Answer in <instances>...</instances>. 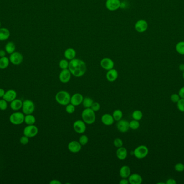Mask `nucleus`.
Instances as JSON below:
<instances>
[{
  "label": "nucleus",
  "mask_w": 184,
  "mask_h": 184,
  "mask_svg": "<svg viewBox=\"0 0 184 184\" xmlns=\"http://www.w3.org/2000/svg\"><path fill=\"white\" fill-rule=\"evenodd\" d=\"M69 69L75 77H82L86 72V64L83 60L74 58L69 62Z\"/></svg>",
  "instance_id": "nucleus-1"
},
{
  "label": "nucleus",
  "mask_w": 184,
  "mask_h": 184,
  "mask_svg": "<svg viewBox=\"0 0 184 184\" xmlns=\"http://www.w3.org/2000/svg\"><path fill=\"white\" fill-rule=\"evenodd\" d=\"M81 118L86 124L91 125L95 122L96 116L95 112L91 108H85L81 113Z\"/></svg>",
  "instance_id": "nucleus-2"
},
{
  "label": "nucleus",
  "mask_w": 184,
  "mask_h": 184,
  "mask_svg": "<svg viewBox=\"0 0 184 184\" xmlns=\"http://www.w3.org/2000/svg\"><path fill=\"white\" fill-rule=\"evenodd\" d=\"M71 96L66 91H60L55 96L56 102L61 106H67L71 102Z\"/></svg>",
  "instance_id": "nucleus-3"
},
{
  "label": "nucleus",
  "mask_w": 184,
  "mask_h": 184,
  "mask_svg": "<svg viewBox=\"0 0 184 184\" xmlns=\"http://www.w3.org/2000/svg\"><path fill=\"white\" fill-rule=\"evenodd\" d=\"M25 115L21 112L16 111L12 113L9 117V121L12 124L19 125L24 122Z\"/></svg>",
  "instance_id": "nucleus-4"
},
{
  "label": "nucleus",
  "mask_w": 184,
  "mask_h": 184,
  "mask_svg": "<svg viewBox=\"0 0 184 184\" xmlns=\"http://www.w3.org/2000/svg\"><path fill=\"white\" fill-rule=\"evenodd\" d=\"M149 154V149L145 145H140L135 149L133 154L137 159H142L146 157Z\"/></svg>",
  "instance_id": "nucleus-5"
},
{
  "label": "nucleus",
  "mask_w": 184,
  "mask_h": 184,
  "mask_svg": "<svg viewBox=\"0 0 184 184\" xmlns=\"http://www.w3.org/2000/svg\"><path fill=\"white\" fill-rule=\"evenodd\" d=\"M22 111L24 115L33 114L35 111V106L34 103L30 100H27L23 102V106L22 107Z\"/></svg>",
  "instance_id": "nucleus-6"
},
{
  "label": "nucleus",
  "mask_w": 184,
  "mask_h": 184,
  "mask_svg": "<svg viewBox=\"0 0 184 184\" xmlns=\"http://www.w3.org/2000/svg\"><path fill=\"white\" fill-rule=\"evenodd\" d=\"M38 133V128L35 125H28L23 130V134L29 138L36 136Z\"/></svg>",
  "instance_id": "nucleus-7"
},
{
  "label": "nucleus",
  "mask_w": 184,
  "mask_h": 184,
  "mask_svg": "<svg viewBox=\"0 0 184 184\" xmlns=\"http://www.w3.org/2000/svg\"><path fill=\"white\" fill-rule=\"evenodd\" d=\"M10 62L14 65H19L23 62V55L19 52L15 51L10 54L9 56Z\"/></svg>",
  "instance_id": "nucleus-8"
},
{
  "label": "nucleus",
  "mask_w": 184,
  "mask_h": 184,
  "mask_svg": "<svg viewBox=\"0 0 184 184\" xmlns=\"http://www.w3.org/2000/svg\"><path fill=\"white\" fill-rule=\"evenodd\" d=\"M74 130L79 134H83L86 130V123L83 120H77L73 123Z\"/></svg>",
  "instance_id": "nucleus-9"
},
{
  "label": "nucleus",
  "mask_w": 184,
  "mask_h": 184,
  "mask_svg": "<svg viewBox=\"0 0 184 184\" xmlns=\"http://www.w3.org/2000/svg\"><path fill=\"white\" fill-rule=\"evenodd\" d=\"M105 6L110 11L114 12L119 9L121 6V2L120 0H107Z\"/></svg>",
  "instance_id": "nucleus-10"
},
{
  "label": "nucleus",
  "mask_w": 184,
  "mask_h": 184,
  "mask_svg": "<svg viewBox=\"0 0 184 184\" xmlns=\"http://www.w3.org/2000/svg\"><path fill=\"white\" fill-rule=\"evenodd\" d=\"M71 75L72 74L69 69L62 70L60 73L59 76L60 81L63 83H67L69 82V81L71 80Z\"/></svg>",
  "instance_id": "nucleus-11"
},
{
  "label": "nucleus",
  "mask_w": 184,
  "mask_h": 184,
  "mask_svg": "<svg viewBox=\"0 0 184 184\" xmlns=\"http://www.w3.org/2000/svg\"><path fill=\"white\" fill-rule=\"evenodd\" d=\"M82 148V145H81L79 142L73 140L69 142V144H68V149L69 151L73 153V154H76L78 153L80 151Z\"/></svg>",
  "instance_id": "nucleus-12"
},
{
  "label": "nucleus",
  "mask_w": 184,
  "mask_h": 184,
  "mask_svg": "<svg viewBox=\"0 0 184 184\" xmlns=\"http://www.w3.org/2000/svg\"><path fill=\"white\" fill-rule=\"evenodd\" d=\"M100 65L103 69L108 71L113 69L114 63L113 61L110 58H104L100 62Z\"/></svg>",
  "instance_id": "nucleus-13"
},
{
  "label": "nucleus",
  "mask_w": 184,
  "mask_h": 184,
  "mask_svg": "<svg viewBox=\"0 0 184 184\" xmlns=\"http://www.w3.org/2000/svg\"><path fill=\"white\" fill-rule=\"evenodd\" d=\"M117 130L121 133H127L130 128L129 122L126 120L121 119L120 121H118V123L117 124Z\"/></svg>",
  "instance_id": "nucleus-14"
},
{
  "label": "nucleus",
  "mask_w": 184,
  "mask_h": 184,
  "mask_svg": "<svg viewBox=\"0 0 184 184\" xmlns=\"http://www.w3.org/2000/svg\"><path fill=\"white\" fill-rule=\"evenodd\" d=\"M135 27L138 33H144L148 29V23L144 19H141L136 22Z\"/></svg>",
  "instance_id": "nucleus-15"
},
{
  "label": "nucleus",
  "mask_w": 184,
  "mask_h": 184,
  "mask_svg": "<svg viewBox=\"0 0 184 184\" xmlns=\"http://www.w3.org/2000/svg\"><path fill=\"white\" fill-rule=\"evenodd\" d=\"M17 95H18L17 92L15 90L10 89L5 92V94L3 97V99L6 100L7 102L10 103L13 100H15L17 97Z\"/></svg>",
  "instance_id": "nucleus-16"
},
{
  "label": "nucleus",
  "mask_w": 184,
  "mask_h": 184,
  "mask_svg": "<svg viewBox=\"0 0 184 184\" xmlns=\"http://www.w3.org/2000/svg\"><path fill=\"white\" fill-rule=\"evenodd\" d=\"M119 76V73L116 69H111L108 70L106 74V78L110 82H115Z\"/></svg>",
  "instance_id": "nucleus-17"
},
{
  "label": "nucleus",
  "mask_w": 184,
  "mask_h": 184,
  "mask_svg": "<svg viewBox=\"0 0 184 184\" xmlns=\"http://www.w3.org/2000/svg\"><path fill=\"white\" fill-rule=\"evenodd\" d=\"M83 100L84 97L82 95L79 93H76L71 96L70 103L76 106L80 105L83 103Z\"/></svg>",
  "instance_id": "nucleus-18"
},
{
  "label": "nucleus",
  "mask_w": 184,
  "mask_h": 184,
  "mask_svg": "<svg viewBox=\"0 0 184 184\" xmlns=\"http://www.w3.org/2000/svg\"><path fill=\"white\" fill-rule=\"evenodd\" d=\"M114 121L115 120L114 119L113 116L110 113H105L101 117L102 123L106 126H110L113 124Z\"/></svg>",
  "instance_id": "nucleus-19"
},
{
  "label": "nucleus",
  "mask_w": 184,
  "mask_h": 184,
  "mask_svg": "<svg viewBox=\"0 0 184 184\" xmlns=\"http://www.w3.org/2000/svg\"><path fill=\"white\" fill-rule=\"evenodd\" d=\"M129 183L131 184H141L143 181V179L140 175L133 173L128 177Z\"/></svg>",
  "instance_id": "nucleus-20"
},
{
  "label": "nucleus",
  "mask_w": 184,
  "mask_h": 184,
  "mask_svg": "<svg viewBox=\"0 0 184 184\" xmlns=\"http://www.w3.org/2000/svg\"><path fill=\"white\" fill-rule=\"evenodd\" d=\"M23 106V101L19 99L16 98L12 102H10V107L13 111H18L20 109H21Z\"/></svg>",
  "instance_id": "nucleus-21"
},
{
  "label": "nucleus",
  "mask_w": 184,
  "mask_h": 184,
  "mask_svg": "<svg viewBox=\"0 0 184 184\" xmlns=\"http://www.w3.org/2000/svg\"><path fill=\"white\" fill-rule=\"evenodd\" d=\"M116 157L118 159L121 160H125L126 159L128 156V151H127V149L124 147H121V148H118L116 152Z\"/></svg>",
  "instance_id": "nucleus-22"
},
{
  "label": "nucleus",
  "mask_w": 184,
  "mask_h": 184,
  "mask_svg": "<svg viewBox=\"0 0 184 184\" xmlns=\"http://www.w3.org/2000/svg\"><path fill=\"white\" fill-rule=\"evenodd\" d=\"M131 175V170L130 167L127 165H124L120 170V176L121 178H128Z\"/></svg>",
  "instance_id": "nucleus-23"
},
{
  "label": "nucleus",
  "mask_w": 184,
  "mask_h": 184,
  "mask_svg": "<svg viewBox=\"0 0 184 184\" xmlns=\"http://www.w3.org/2000/svg\"><path fill=\"white\" fill-rule=\"evenodd\" d=\"M10 36L9 30L7 28H0V41L7 40Z\"/></svg>",
  "instance_id": "nucleus-24"
},
{
  "label": "nucleus",
  "mask_w": 184,
  "mask_h": 184,
  "mask_svg": "<svg viewBox=\"0 0 184 184\" xmlns=\"http://www.w3.org/2000/svg\"><path fill=\"white\" fill-rule=\"evenodd\" d=\"M64 56L67 60H73L76 56V51L73 48H68L65 51Z\"/></svg>",
  "instance_id": "nucleus-25"
},
{
  "label": "nucleus",
  "mask_w": 184,
  "mask_h": 184,
  "mask_svg": "<svg viewBox=\"0 0 184 184\" xmlns=\"http://www.w3.org/2000/svg\"><path fill=\"white\" fill-rule=\"evenodd\" d=\"M16 46L14 43L13 42H8L5 46V51L7 54H13L15 51Z\"/></svg>",
  "instance_id": "nucleus-26"
},
{
  "label": "nucleus",
  "mask_w": 184,
  "mask_h": 184,
  "mask_svg": "<svg viewBox=\"0 0 184 184\" xmlns=\"http://www.w3.org/2000/svg\"><path fill=\"white\" fill-rule=\"evenodd\" d=\"M10 63L9 58L6 56L0 57V69L4 70L7 68L9 65Z\"/></svg>",
  "instance_id": "nucleus-27"
},
{
  "label": "nucleus",
  "mask_w": 184,
  "mask_h": 184,
  "mask_svg": "<svg viewBox=\"0 0 184 184\" xmlns=\"http://www.w3.org/2000/svg\"><path fill=\"white\" fill-rule=\"evenodd\" d=\"M36 118L32 114L26 115L24 118V123L28 125H34L36 123Z\"/></svg>",
  "instance_id": "nucleus-28"
},
{
  "label": "nucleus",
  "mask_w": 184,
  "mask_h": 184,
  "mask_svg": "<svg viewBox=\"0 0 184 184\" xmlns=\"http://www.w3.org/2000/svg\"><path fill=\"white\" fill-rule=\"evenodd\" d=\"M112 116H113L114 120L118 122V121H120L122 118V111H121V110H115V111L113 112Z\"/></svg>",
  "instance_id": "nucleus-29"
},
{
  "label": "nucleus",
  "mask_w": 184,
  "mask_h": 184,
  "mask_svg": "<svg viewBox=\"0 0 184 184\" xmlns=\"http://www.w3.org/2000/svg\"><path fill=\"white\" fill-rule=\"evenodd\" d=\"M93 102H94V101H93V100H92V98L88 97H86L84 98L82 103H83V106L85 108H90L92 104L93 103Z\"/></svg>",
  "instance_id": "nucleus-30"
},
{
  "label": "nucleus",
  "mask_w": 184,
  "mask_h": 184,
  "mask_svg": "<svg viewBox=\"0 0 184 184\" xmlns=\"http://www.w3.org/2000/svg\"><path fill=\"white\" fill-rule=\"evenodd\" d=\"M132 117L133 119L136 121H140L143 117V113L140 110H135L132 113Z\"/></svg>",
  "instance_id": "nucleus-31"
},
{
  "label": "nucleus",
  "mask_w": 184,
  "mask_h": 184,
  "mask_svg": "<svg viewBox=\"0 0 184 184\" xmlns=\"http://www.w3.org/2000/svg\"><path fill=\"white\" fill-rule=\"evenodd\" d=\"M176 49L178 54L184 55V42H180L176 44Z\"/></svg>",
  "instance_id": "nucleus-32"
},
{
  "label": "nucleus",
  "mask_w": 184,
  "mask_h": 184,
  "mask_svg": "<svg viewBox=\"0 0 184 184\" xmlns=\"http://www.w3.org/2000/svg\"><path fill=\"white\" fill-rule=\"evenodd\" d=\"M140 124L138 121H136V120L134 119V120L131 121L130 122H129L130 128L134 130H137L140 127Z\"/></svg>",
  "instance_id": "nucleus-33"
},
{
  "label": "nucleus",
  "mask_w": 184,
  "mask_h": 184,
  "mask_svg": "<svg viewBox=\"0 0 184 184\" xmlns=\"http://www.w3.org/2000/svg\"><path fill=\"white\" fill-rule=\"evenodd\" d=\"M66 111L69 114H72L75 111V106L73 105L72 104L70 103L66 106Z\"/></svg>",
  "instance_id": "nucleus-34"
},
{
  "label": "nucleus",
  "mask_w": 184,
  "mask_h": 184,
  "mask_svg": "<svg viewBox=\"0 0 184 184\" xmlns=\"http://www.w3.org/2000/svg\"><path fill=\"white\" fill-rule=\"evenodd\" d=\"M79 142L81 145H86L88 143V137L86 135H85V134H83L82 136H81L79 138Z\"/></svg>",
  "instance_id": "nucleus-35"
},
{
  "label": "nucleus",
  "mask_w": 184,
  "mask_h": 184,
  "mask_svg": "<svg viewBox=\"0 0 184 184\" xmlns=\"http://www.w3.org/2000/svg\"><path fill=\"white\" fill-rule=\"evenodd\" d=\"M178 109L181 112H184V98H180L178 102H177Z\"/></svg>",
  "instance_id": "nucleus-36"
},
{
  "label": "nucleus",
  "mask_w": 184,
  "mask_h": 184,
  "mask_svg": "<svg viewBox=\"0 0 184 184\" xmlns=\"http://www.w3.org/2000/svg\"><path fill=\"white\" fill-rule=\"evenodd\" d=\"M69 63L66 60H61L59 62V67L62 70L66 69L69 68Z\"/></svg>",
  "instance_id": "nucleus-37"
},
{
  "label": "nucleus",
  "mask_w": 184,
  "mask_h": 184,
  "mask_svg": "<svg viewBox=\"0 0 184 184\" xmlns=\"http://www.w3.org/2000/svg\"><path fill=\"white\" fill-rule=\"evenodd\" d=\"M8 107V102L4 99L0 100V110L2 111H5Z\"/></svg>",
  "instance_id": "nucleus-38"
},
{
  "label": "nucleus",
  "mask_w": 184,
  "mask_h": 184,
  "mask_svg": "<svg viewBox=\"0 0 184 184\" xmlns=\"http://www.w3.org/2000/svg\"><path fill=\"white\" fill-rule=\"evenodd\" d=\"M175 169L178 172H182L184 171V164L181 163H177L175 165Z\"/></svg>",
  "instance_id": "nucleus-39"
},
{
  "label": "nucleus",
  "mask_w": 184,
  "mask_h": 184,
  "mask_svg": "<svg viewBox=\"0 0 184 184\" xmlns=\"http://www.w3.org/2000/svg\"><path fill=\"white\" fill-rule=\"evenodd\" d=\"M113 144L116 148H120L122 147L123 143L122 140L120 138H116L115 140H114Z\"/></svg>",
  "instance_id": "nucleus-40"
},
{
  "label": "nucleus",
  "mask_w": 184,
  "mask_h": 184,
  "mask_svg": "<svg viewBox=\"0 0 184 184\" xmlns=\"http://www.w3.org/2000/svg\"><path fill=\"white\" fill-rule=\"evenodd\" d=\"M100 107H101V106L98 102H93L90 108L95 112H98L100 109Z\"/></svg>",
  "instance_id": "nucleus-41"
},
{
  "label": "nucleus",
  "mask_w": 184,
  "mask_h": 184,
  "mask_svg": "<svg viewBox=\"0 0 184 184\" xmlns=\"http://www.w3.org/2000/svg\"><path fill=\"white\" fill-rule=\"evenodd\" d=\"M19 142L21 144H22L23 145H25L29 143V138L28 137L25 136H23L21 137L20 139H19Z\"/></svg>",
  "instance_id": "nucleus-42"
},
{
  "label": "nucleus",
  "mask_w": 184,
  "mask_h": 184,
  "mask_svg": "<svg viewBox=\"0 0 184 184\" xmlns=\"http://www.w3.org/2000/svg\"><path fill=\"white\" fill-rule=\"evenodd\" d=\"M180 98H181L179 95L176 94H173L171 96V100L174 103H177V102H178Z\"/></svg>",
  "instance_id": "nucleus-43"
},
{
  "label": "nucleus",
  "mask_w": 184,
  "mask_h": 184,
  "mask_svg": "<svg viewBox=\"0 0 184 184\" xmlns=\"http://www.w3.org/2000/svg\"><path fill=\"white\" fill-rule=\"evenodd\" d=\"M178 95L181 98H184V86L180 88L179 91Z\"/></svg>",
  "instance_id": "nucleus-44"
},
{
  "label": "nucleus",
  "mask_w": 184,
  "mask_h": 184,
  "mask_svg": "<svg viewBox=\"0 0 184 184\" xmlns=\"http://www.w3.org/2000/svg\"><path fill=\"white\" fill-rule=\"evenodd\" d=\"M176 181L172 178L169 179L166 182V184H176Z\"/></svg>",
  "instance_id": "nucleus-45"
},
{
  "label": "nucleus",
  "mask_w": 184,
  "mask_h": 184,
  "mask_svg": "<svg viewBox=\"0 0 184 184\" xmlns=\"http://www.w3.org/2000/svg\"><path fill=\"white\" fill-rule=\"evenodd\" d=\"M120 184H128L129 183V182L128 179L127 178H122L120 181Z\"/></svg>",
  "instance_id": "nucleus-46"
},
{
  "label": "nucleus",
  "mask_w": 184,
  "mask_h": 184,
  "mask_svg": "<svg viewBox=\"0 0 184 184\" xmlns=\"http://www.w3.org/2000/svg\"><path fill=\"white\" fill-rule=\"evenodd\" d=\"M50 184H61V182L59 181V180H57V179H54L52 180L50 182Z\"/></svg>",
  "instance_id": "nucleus-47"
},
{
  "label": "nucleus",
  "mask_w": 184,
  "mask_h": 184,
  "mask_svg": "<svg viewBox=\"0 0 184 184\" xmlns=\"http://www.w3.org/2000/svg\"><path fill=\"white\" fill-rule=\"evenodd\" d=\"M6 53L7 52H6L5 50H3V49L0 50V57H2L6 56Z\"/></svg>",
  "instance_id": "nucleus-48"
},
{
  "label": "nucleus",
  "mask_w": 184,
  "mask_h": 184,
  "mask_svg": "<svg viewBox=\"0 0 184 184\" xmlns=\"http://www.w3.org/2000/svg\"><path fill=\"white\" fill-rule=\"evenodd\" d=\"M6 91H4V89L2 88H0V98H3L5 94Z\"/></svg>",
  "instance_id": "nucleus-49"
},
{
  "label": "nucleus",
  "mask_w": 184,
  "mask_h": 184,
  "mask_svg": "<svg viewBox=\"0 0 184 184\" xmlns=\"http://www.w3.org/2000/svg\"><path fill=\"white\" fill-rule=\"evenodd\" d=\"M179 68L180 71H184V64H181L179 66Z\"/></svg>",
  "instance_id": "nucleus-50"
},
{
  "label": "nucleus",
  "mask_w": 184,
  "mask_h": 184,
  "mask_svg": "<svg viewBox=\"0 0 184 184\" xmlns=\"http://www.w3.org/2000/svg\"><path fill=\"white\" fill-rule=\"evenodd\" d=\"M182 77H183V78L184 79V71H183V73H182Z\"/></svg>",
  "instance_id": "nucleus-51"
},
{
  "label": "nucleus",
  "mask_w": 184,
  "mask_h": 184,
  "mask_svg": "<svg viewBox=\"0 0 184 184\" xmlns=\"http://www.w3.org/2000/svg\"><path fill=\"white\" fill-rule=\"evenodd\" d=\"M1 27V22H0V28Z\"/></svg>",
  "instance_id": "nucleus-52"
}]
</instances>
